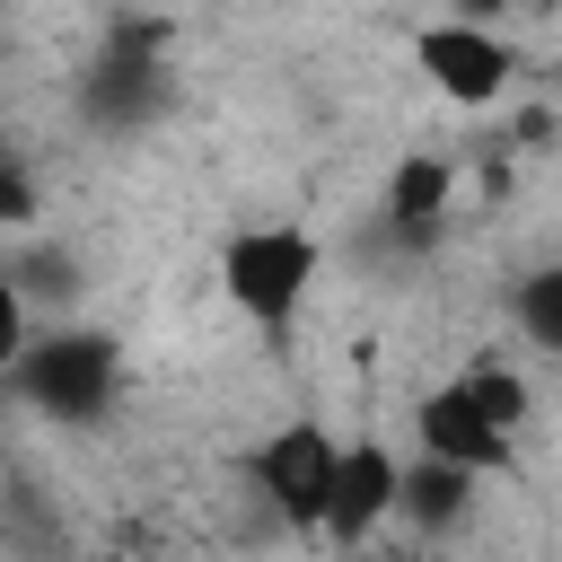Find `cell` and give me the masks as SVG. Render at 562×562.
Instances as JSON below:
<instances>
[{
    "label": "cell",
    "instance_id": "9",
    "mask_svg": "<svg viewBox=\"0 0 562 562\" xmlns=\"http://www.w3.org/2000/svg\"><path fill=\"white\" fill-rule=\"evenodd\" d=\"M474 483H483V474L413 448V457H404V483H395V518H404L422 544H439V536H457V527L474 518Z\"/></svg>",
    "mask_w": 562,
    "mask_h": 562
},
{
    "label": "cell",
    "instance_id": "8",
    "mask_svg": "<svg viewBox=\"0 0 562 562\" xmlns=\"http://www.w3.org/2000/svg\"><path fill=\"white\" fill-rule=\"evenodd\" d=\"M448 202H457V167L439 149H413V158H395V176L378 193V237L395 255H430L448 228Z\"/></svg>",
    "mask_w": 562,
    "mask_h": 562
},
{
    "label": "cell",
    "instance_id": "11",
    "mask_svg": "<svg viewBox=\"0 0 562 562\" xmlns=\"http://www.w3.org/2000/svg\"><path fill=\"white\" fill-rule=\"evenodd\" d=\"M509 316H518V334H527L544 360H562V255L536 263V272L509 290Z\"/></svg>",
    "mask_w": 562,
    "mask_h": 562
},
{
    "label": "cell",
    "instance_id": "3",
    "mask_svg": "<svg viewBox=\"0 0 562 562\" xmlns=\"http://www.w3.org/2000/svg\"><path fill=\"white\" fill-rule=\"evenodd\" d=\"M334 457H342V439L325 430V422H272L255 448H246V483L263 492V509L281 518V527H299V536H325V492H334Z\"/></svg>",
    "mask_w": 562,
    "mask_h": 562
},
{
    "label": "cell",
    "instance_id": "13",
    "mask_svg": "<svg viewBox=\"0 0 562 562\" xmlns=\"http://www.w3.org/2000/svg\"><path fill=\"white\" fill-rule=\"evenodd\" d=\"M0 228H35V176L18 167L9 140H0Z\"/></svg>",
    "mask_w": 562,
    "mask_h": 562
},
{
    "label": "cell",
    "instance_id": "4",
    "mask_svg": "<svg viewBox=\"0 0 562 562\" xmlns=\"http://www.w3.org/2000/svg\"><path fill=\"white\" fill-rule=\"evenodd\" d=\"M413 61H422V79H430L448 105H465V114L501 105L509 79H518V44H509L501 26H474V18H430V26L413 35Z\"/></svg>",
    "mask_w": 562,
    "mask_h": 562
},
{
    "label": "cell",
    "instance_id": "10",
    "mask_svg": "<svg viewBox=\"0 0 562 562\" xmlns=\"http://www.w3.org/2000/svg\"><path fill=\"white\" fill-rule=\"evenodd\" d=\"M448 386H457L492 430H509V439L527 430V378H518L509 360H474V369H465V378H448Z\"/></svg>",
    "mask_w": 562,
    "mask_h": 562
},
{
    "label": "cell",
    "instance_id": "2",
    "mask_svg": "<svg viewBox=\"0 0 562 562\" xmlns=\"http://www.w3.org/2000/svg\"><path fill=\"white\" fill-rule=\"evenodd\" d=\"M9 378H18V395H26L44 422L88 430V422H105V413H114L123 342H114V334H97V325H35V334H26V351L9 360Z\"/></svg>",
    "mask_w": 562,
    "mask_h": 562
},
{
    "label": "cell",
    "instance_id": "12",
    "mask_svg": "<svg viewBox=\"0 0 562 562\" xmlns=\"http://www.w3.org/2000/svg\"><path fill=\"white\" fill-rule=\"evenodd\" d=\"M26 334H35V307H26V290H18V272L0 263V369L26 351Z\"/></svg>",
    "mask_w": 562,
    "mask_h": 562
},
{
    "label": "cell",
    "instance_id": "16",
    "mask_svg": "<svg viewBox=\"0 0 562 562\" xmlns=\"http://www.w3.org/2000/svg\"><path fill=\"white\" fill-rule=\"evenodd\" d=\"M404 562H422V553H404Z\"/></svg>",
    "mask_w": 562,
    "mask_h": 562
},
{
    "label": "cell",
    "instance_id": "14",
    "mask_svg": "<svg viewBox=\"0 0 562 562\" xmlns=\"http://www.w3.org/2000/svg\"><path fill=\"white\" fill-rule=\"evenodd\" d=\"M509 0H448V18H474V26H501Z\"/></svg>",
    "mask_w": 562,
    "mask_h": 562
},
{
    "label": "cell",
    "instance_id": "6",
    "mask_svg": "<svg viewBox=\"0 0 562 562\" xmlns=\"http://www.w3.org/2000/svg\"><path fill=\"white\" fill-rule=\"evenodd\" d=\"M413 448H422V457H448V465H465V474H483V483H518V439L492 430L457 386H430V395L413 404Z\"/></svg>",
    "mask_w": 562,
    "mask_h": 562
},
{
    "label": "cell",
    "instance_id": "7",
    "mask_svg": "<svg viewBox=\"0 0 562 562\" xmlns=\"http://www.w3.org/2000/svg\"><path fill=\"white\" fill-rule=\"evenodd\" d=\"M395 483H404V457L386 439H351L334 457V492H325V544H369L386 518H395Z\"/></svg>",
    "mask_w": 562,
    "mask_h": 562
},
{
    "label": "cell",
    "instance_id": "5",
    "mask_svg": "<svg viewBox=\"0 0 562 562\" xmlns=\"http://www.w3.org/2000/svg\"><path fill=\"white\" fill-rule=\"evenodd\" d=\"M167 97H176L167 53H158V35H140V26H123V35L88 61V79H79V114L105 123V132H140V123H158Z\"/></svg>",
    "mask_w": 562,
    "mask_h": 562
},
{
    "label": "cell",
    "instance_id": "1",
    "mask_svg": "<svg viewBox=\"0 0 562 562\" xmlns=\"http://www.w3.org/2000/svg\"><path fill=\"white\" fill-rule=\"evenodd\" d=\"M316 272H325V237L299 228V220H246V228L220 237V299L246 325H263V334H290L299 325Z\"/></svg>",
    "mask_w": 562,
    "mask_h": 562
},
{
    "label": "cell",
    "instance_id": "15",
    "mask_svg": "<svg viewBox=\"0 0 562 562\" xmlns=\"http://www.w3.org/2000/svg\"><path fill=\"white\" fill-rule=\"evenodd\" d=\"M0 9H26V0H0Z\"/></svg>",
    "mask_w": 562,
    "mask_h": 562
}]
</instances>
